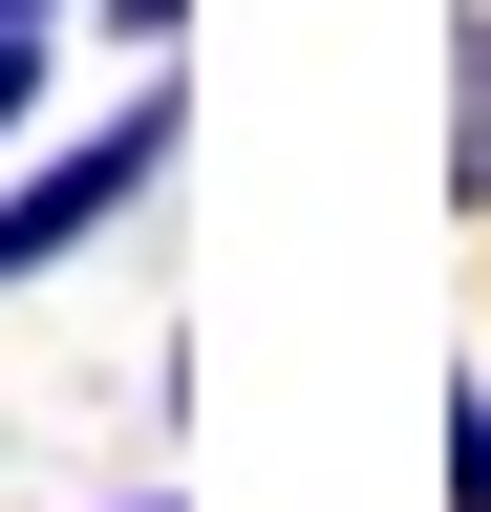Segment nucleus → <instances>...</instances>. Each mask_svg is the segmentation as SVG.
<instances>
[{
	"mask_svg": "<svg viewBox=\"0 0 491 512\" xmlns=\"http://www.w3.org/2000/svg\"><path fill=\"white\" fill-rule=\"evenodd\" d=\"M449 512H491V384L449 406Z\"/></svg>",
	"mask_w": 491,
	"mask_h": 512,
	"instance_id": "20e7f679",
	"label": "nucleus"
},
{
	"mask_svg": "<svg viewBox=\"0 0 491 512\" xmlns=\"http://www.w3.org/2000/svg\"><path fill=\"white\" fill-rule=\"evenodd\" d=\"M150 171H171V107H129V128H65V150H43L22 192H0V278H43V256H86V235L129 214Z\"/></svg>",
	"mask_w": 491,
	"mask_h": 512,
	"instance_id": "f257e3e1",
	"label": "nucleus"
},
{
	"mask_svg": "<svg viewBox=\"0 0 491 512\" xmlns=\"http://www.w3.org/2000/svg\"><path fill=\"white\" fill-rule=\"evenodd\" d=\"M43 128V22H0V150Z\"/></svg>",
	"mask_w": 491,
	"mask_h": 512,
	"instance_id": "7ed1b4c3",
	"label": "nucleus"
},
{
	"mask_svg": "<svg viewBox=\"0 0 491 512\" xmlns=\"http://www.w3.org/2000/svg\"><path fill=\"white\" fill-rule=\"evenodd\" d=\"M0 22H65V0H0Z\"/></svg>",
	"mask_w": 491,
	"mask_h": 512,
	"instance_id": "39448f33",
	"label": "nucleus"
},
{
	"mask_svg": "<svg viewBox=\"0 0 491 512\" xmlns=\"http://www.w3.org/2000/svg\"><path fill=\"white\" fill-rule=\"evenodd\" d=\"M129 512H171V491H129Z\"/></svg>",
	"mask_w": 491,
	"mask_h": 512,
	"instance_id": "423d86ee",
	"label": "nucleus"
},
{
	"mask_svg": "<svg viewBox=\"0 0 491 512\" xmlns=\"http://www.w3.org/2000/svg\"><path fill=\"white\" fill-rule=\"evenodd\" d=\"M449 192H470V214H491V22L449 43Z\"/></svg>",
	"mask_w": 491,
	"mask_h": 512,
	"instance_id": "f03ea898",
	"label": "nucleus"
}]
</instances>
